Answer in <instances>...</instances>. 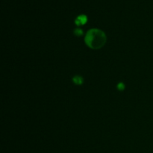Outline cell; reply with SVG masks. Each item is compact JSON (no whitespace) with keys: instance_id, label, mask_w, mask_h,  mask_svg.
I'll list each match as a JSON object with an SVG mask.
<instances>
[{"instance_id":"6da1fadb","label":"cell","mask_w":153,"mask_h":153,"mask_svg":"<svg viewBox=\"0 0 153 153\" xmlns=\"http://www.w3.org/2000/svg\"><path fill=\"white\" fill-rule=\"evenodd\" d=\"M85 43L90 48L97 50L103 46L106 42V35L102 31L93 29L88 31L85 36Z\"/></svg>"},{"instance_id":"7a4b0ae2","label":"cell","mask_w":153,"mask_h":153,"mask_svg":"<svg viewBox=\"0 0 153 153\" xmlns=\"http://www.w3.org/2000/svg\"><path fill=\"white\" fill-rule=\"evenodd\" d=\"M87 20H88V18L84 14L79 15V17L76 18V20L75 21V24L77 25H84L87 23Z\"/></svg>"},{"instance_id":"3957f363","label":"cell","mask_w":153,"mask_h":153,"mask_svg":"<svg viewBox=\"0 0 153 153\" xmlns=\"http://www.w3.org/2000/svg\"><path fill=\"white\" fill-rule=\"evenodd\" d=\"M73 82L76 85H81V84H82V83H83L84 79H83V78L81 76H80V75H75V76L73 77Z\"/></svg>"},{"instance_id":"277c9868","label":"cell","mask_w":153,"mask_h":153,"mask_svg":"<svg viewBox=\"0 0 153 153\" xmlns=\"http://www.w3.org/2000/svg\"><path fill=\"white\" fill-rule=\"evenodd\" d=\"M74 34L77 36H81V35H83V31L81 29H75Z\"/></svg>"},{"instance_id":"5b68a950","label":"cell","mask_w":153,"mask_h":153,"mask_svg":"<svg viewBox=\"0 0 153 153\" xmlns=\"http://www.w3.org/2000/svg\"><path fill=\"white\" fill-rule=\"evenodd\" d=\"M124 88H125V85L123 82H119L117 85V89L119 90H123Z\"/></svg>"}]
</instances>
